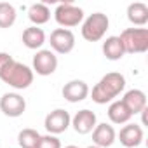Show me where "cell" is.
Listing matches in <instances>:
<instances>
[{
    "label": "cell",
    "mask_w": 148,
    "mask_h": 148,
    "mask_svg": "<svg viewBox=\"0 0 148 148\" xmlns=\"http://www.w3.org/2000/svg\"><path fill=\"white\" fill-rule=\"evenodd\" d=\"M124 89H125V77L119 71H110L99 79V82L92 87V92L89 94L94 103L106 105L115 101V98L120 92H124Z\"/></svg>",
    "instance_id": "cell-1"
},
{
    "label": "cell",
    "mask_w": 148,
    "mask_h": 148,
    "mask_svg": "<svg viewBox=\"0 0 148 148\" xmlns=\"http://www.w3.org/2000/svg\"><path fill=\"white\" fill-rule=\"evenodd\" d=\"M0 80L4 84H7L9 87L16 89V91H23L33 84V70L28 64L12 59L0 71Z\"/></svg>",
    "instance_id": "cell-2"
},
{
    "label": "cell",
    "mask_w": 148,
    "mask_h": 148,
    "mask_svg": "<svg viewBox=\"0 0 148 148\" xmlns=\"http://www.w3.org/2000/svg\"><path fill=\"white\" fill-rule=\"evenodd\" d=\"M110 28V19L103 12H92L82 21V37L87 42H99L106 30Z\"/></svg>",
    "instance_id": "cell-3"
},
{
    "label": "cell",
    "mask_w": 148,
    "mask_h": 148,
    "mask_svg": "<svg viewBox=\"0 0 148 148\" xmlns=\"http://www.w3.org/2000/svg\"><path fill=\"white\" fill-rule=\"evenodd\" d=\"M119 38L124 45L125 54H143L148 51V30L146 28H125Z\"/></svg>",
    "instance_id": "cell-4"
},
{
    "label": "cell",
    "mask_w": 148,
    "mask_h": 148,
    "mask_svg": "<svg viewBox=\"0 0 148 148\" xmlns=\"http://www.w3.org/2000/svg\"><path fill=\"white\" fill-rule=\"evenodd\" d=\"M54 19L61 28H73L84 21V11L73 2H61L54 11Z\"/></svg>",
    "instance_id": "cell-5"
},
{
    "label": "cell",
    "mask_w": 148,
    "mask_h": 148,
    "mask_svg": "<svg viewBox=\"0 0 148 148\" xmlns=\"http://www.w3.org/2000/svg\"><path fill=\"white\" fill-rule=\"evenodd\" d=\"M32 70H33V73H37V75H40V77L52 75V73L58 70V56L51 49L37 51V54L33 56Z\"/></svg>",
    "instance_id": "cell-6"
},
{
    "label": "cell",
    "mask_w": 148,
    "mask_h": 148,
    "mask_svg": "<svg viewBox=\"0 0 148 148\" xmlns=\"http://www.w3.org/2000/svg\"><path fill=\"white\" fill-rule=\"evenodd\" d=\"M49 44H51V51L54 54H70L75 49V35H73L71 30L56 28L51 33Z\"/></svg>",
    "instance_id": "cell-7"
},
{
    "label": "cell",
    "mask_w": 148,
    "mask_h": 148,
    "mask_svg": "<svg viewBox=\"0 0 148 148\" xmlns=\"http://www.w3.org/2000/svg\"><path fill=\"white\" fill-rule=\"evenodd\" d=\"M26 110V99L19 92H5L0 98V112L5 117L18 119Z\"/></svg>",
    "instance_id": "cell-8"
},
{
    "label": "cell",
    "mask_w": 148,
    "mask_h": 148,
    "mask_svg": "<svg viewBox=\"0 0 148 148\" xmlns=\"http://www.w3.org/2000/svg\"><path fill=\"white\" fill-rule=\"evenodd\" d=\"M70 122H71V117L66 110L63 108H56L52 112H49L45 115V120H44V127L47 131V134H52V136H58L61 132H64L68 127H70Z\"/></svg>",
    "instance_id": "cell-9"
},
{
    "label": "cell",
    "mask_w": 148,
    "mask_h": 148,
    "mask_svg": "<svg viewBox=\"0 0 148 148\" xmlns=\"http://www.w3.org/2000/svg\"><path fill=\"white\" fill-rule=\"evenodd\" d=\"M70 125L73 127V131H75L77 134H89L94 131V127L98 125V117L92 110H79L75 115L71 117V122Z\"/></svg>",
    "instance_id": "cell-10"
},
{
    "label": "cell",
    "mask_w": 148,
    "mask_h": 148,
    "mask_svg": "<svg viewBox=\"0 0 148 148\" xmlns=\"http://www.w3.org/2000/svg\"><path fill=\"white\" fill-rule=\"evenodd\" d=\"M89 92H91V91H89L87 82L79 80V79L66 82V84L63 86V89H61V94H63V98H64L68 103H79V101H84V99L89 96Z\"/></svg>",
    "instance_id": "cell-11"
},
{
    "label": "cell",
    "mask_w": 148,
    "mask_h": 148,
    "mask_svg": "<svg viewBox=\"0 0 148 148\" xmlns=\"http://www.w3.org/2000/svg\"><path fill=\"white\" fill-rule=\"evenodd\" d=\"M143 138H145V132H143V127L139 124L127 122L119 132V141L125 148H138L143 143Z\"/></svg>",
    "instance_id": "cell-12"
},
{
    "label": "cell",
    "mask_w": 148,
    "mask_h": 148,
    "mask_svg": "<svg viewBox=\"0 0 148 148\" xmlns=\"http://www.w3.org/2000/svg\"><path fill=\"white\" fill-rule=\"evenodd\" d=\"M120 101L125 105L131 115H138L146 110V94L141 89H129Z\"/></svg>",
    "instance_id": "cell-13"
},
{
    "label": "cell",
    "mask_w": 148,
    "mask_h": 148,
    "mask_svg": "<svg viewBox=\"0 0 148 148\" xmlns=\"http://www.w3.org/2000/svg\"><path fill=\"white\" fill-rule=\"evenodd\" d=\"M115 139H117V132L112 124H106V122L98 124L92 131V145H96L99 148L112 146L115 143Z\"/></svg>",
    "instance_id": "cell-14"
},
{
    "label": "cell",
    "mask_w": 148,
    "mask_h": 148,
    "mask_svg": "<svg viewBox=\"0 0 148 148\" xmlns=\"http://www.w3.org/2000/svg\"><path fill=\"white\" fill-rule=\"evenodd\" d=\"M21 40H23L25 47H28L32 51H40L42 45L45 44V33L38 26H28V28H25Z\"/></svg>",
    "instance_id": "cell-15"
},
{
    "label": "cell",
    "mask_w": 148,
    "mask_h": 148,
    "mask_svg": "<svg viewBox=\"0 0 148 148\" xmlns=\"http://www.w3.org/2000/svg\"><path fill=\"white\" fill-rule=\"evenodd\" d=\"M127 19L138 28H143L148 23V5L143 2H132L127 5Z\"/></svg>",
    "instance_id": "cell-16"
},
{
    "label": "cell",
    "mask_w": 148,
    "mask_h": 148,
    "mask_svg": "<svg viewBox=\"0 0 148 148\" xmlns=\"http://www.w3.org/2000/svg\"><path fill=\"white\" fill-rule=\"evenodd\" d=\"M106 113H108L110 122H112V124H117V125L127 124V122L132 119L131 112L125 108V105H124L120 99L112 101V103H110V106H108V112H106Z\"/></svg>",
    "instance_id": "cell-17"
},
{
    "label": "cell",
    "mask_w": 148,
    "mask_h": 148,
    "mask_svg": "<svg viewBox=\"0 0 148 148\" xmlns=\"http://www.w3.org/2000/svg\"><path fill=\"white\" fill-rule=\"evenodd\" d=\"M28 19L33 23V26H42L51 19V9L42 2L32 4L28 7Z\"/></svg>",
    "instance_id": "cell-18"
},
{
    "label": "cell",
    "mask_w": 148,
    "mask_h": 148,
    "mask_svg": "<svg viewBox=\"0 0 148 148\" xmlns=\"http://www.w3.org/2000/svg\"><path fill=\"white\" fill-rule=\"evenodd\" d=\"M103 54L106 59L110 61H119L125 56L124 52V45L120 42L119 37H108L105 42H103Z\"/></svg>",
    "instance_id": "cell-19"
},
{
    "label": "cell",
    "mask_w": 148,
    "mask_h": 148,
    "mask_svg": "<svg viewBox=\"0 0 148 148\" xmlns=\"http://www.w3.org/2000/svg\"><path fill=\"white\" fill-rule=\"evenodd\" d=\"M40 138H42V134H40L38 131L26 127V129H21V131H19V134H18V143H19L21 148H37L38 143H40Z\"/></svg>",
    "instance_id": "cell-20"
},
{
    "label": "cell",
    "mask_w": 148,
    "mask_h": 148,
    "mask_svg": "<svg viewBox=\"0 0 148 148\" xmlns=\"http://www.w3.org/2000/svg\"><path fill=\"white\" fill-rule=\"evenodd\" d=\"M16 7L9 2H0V28H11L16 23Z\"/></svg>",
    "instance_id": "cell-21"
},
{
    "label": "cell",
    "mask_w": 148,
    "mask_h": 148,
    "mask_svg": "<svg viewBox=\"0 0 148 148\" xmlns=\"http://www.w3.org/2000/svg\"><path fill=\"white\" fill-rule=\"evenodd\" d=\"M37 148H63L61 146V141L58 136H52V134H45L40 138V143Z\"/></svg>",
    "instance_id": "cell-22"
},
{
    "label": "cell",
    "mask_w": 148,
    "mask_h": 148,
    "mask_svg": "<svg viewBox=\"0 0 148 148\" xmlns=\"http://www.w3.org/2000/svg\"><path fill=\"white\" fill-rule=\"evenodd\" d=\"M12 59H14V58H12L9 52H0V71H2Z\"/></svg>",
    "instance_id": "cell-23"
},
{
    "label": "cell",
    "mask_w": 148,
    "mask_h": 148,
    "mask_svg": "<svg viewBox=\"0 0 148 148\" xmlns=\"http://www.w3.org/2000/svg\"><path fill=\"white\" fill-rule=\"evenodd\" d=\"M64 148H79V146H75V145H68V146H64Z\"/></svg>",
    "instance_id": "cell-24"
},
{
    "label": "cell",
    "mask_w": 148,
    "mask_h": 148,
    "mask_svg": "<svg viewBox=\"0 0 148 148\" xmlns=\"http://www.w3.org/2000/svg\"><path fill=\"white\" fill-rule=\"evenodd\" d=\"M87 148H99V146H96V145H91V146H87Z\"/></svg>",
    "instance_id": "cell-25"
}]
</instances>
